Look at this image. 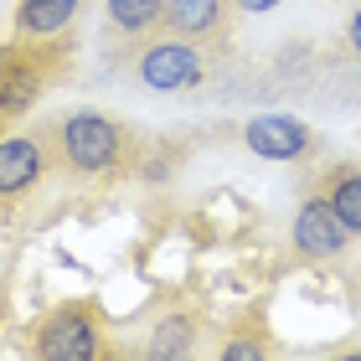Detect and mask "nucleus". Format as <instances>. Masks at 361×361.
<instances>
[{"label": "nucleus", "instance_id": "f257e3e1", "mask_svg": "<svg viewBox=\"0 0 361 361\" xmlns=\"http://www.w3.org/2000/svg\"><path fill=\"white\" fill-rule=\"evenodd\" d=\"M140 155H145L140 135H135L124 119H114V114L73 109L68 119L57 124V166L68 171V176L114 180V176H129V171H135Z\"/></svg>", "mask_w": 361, "mask_h": 361}, {"label": "nucleus", "instance_id": "f03ea898", "mask_svg": "<svg viewBox=\"0 0 361 361\" xmlns=\"http://www.w3.org/2000/svg\"><path fill=\"white\" fill-rule=\"evenodd\" d=\"M73 68V37H11L0 47V114L26 119L42 93Z\"/></svg>", "mask_w": 361, "mask_h": 361}, {"label": "nucleus", "instance_id": "7ed1b4c3", "mask_svg": "<svg viewBox=\"0 0 361 361\" xmlns=\"http://www.w3.org/2000/svg\"><path fill=\"white\" fill-rule=\"evenodd\" d=\"M31 356L42 361H98L109 356V325L98 300H62L47 310L31 336Z\"/></svg>", "mask_w": 361, "mask_h": 361}, {"label": "nucleus", "instance_id": "20e7f679", "mask_svg": "<svg viewBox=\"0 0 361 361\" xmlns=\"http://www.w3.org/2000/svg\"><path fill=\"white\" fill-rule=\"evenodd\" d=\"M129 73L155 93H191L207 83V52L196 42L171 37V31H155L145 47L129 52Z\"/></svg>", "mask_w": 361, "mask_h": 361}, {"label": "nucleus", "instance_id": "39448f33", "mask_svg": "<svg viewBox=\"0 0 361 361\" xmlns=\"http://www.w3.org/2000/svg\"><path fill=\"white\" fill-rule=\"evenodd\" d=\"M160 31L196 42L202 52H227L238 37V6L233 0H160Z\"/></svg>", "mask_w": 361, "mask_h": 361}, {"label": "nucleus", "instance_id": "423d86ee", "mask_svg": "<svg viewBox=\"0 0 361 361\" xmlns=\"http://www.w3.org/2000/svg\"><path fill=\"white\" fill-rule=\"evenodd\" d=\"M52 166H57V124H42L31 135L0 140V196L16 202V196L37 191V180Z\"/></svg>", "mask_w": 361, "mask_h": 361}, {"label": "nucleus", "instance_id": "0eeeda50", "mask_svg": "<svg viewBox=\"0 0 361 361\" xmlns=\"http://www.w3.org/2000/svg\"><path fill=\"white\" fill-rule=\"evenodd\" d=\"M351 243H356V233L331 212V202L320 191H310L305 207L294 212V253L305 264H341L351 253Z\"/></svg>", "mask_w": 361, "mask_h": 361}, {"label": "nucleus", "instance_id": "6e6552de", "mask_svg": "<svg viewBox=\"0 0 361 361\" xmlns=\"http://www.w3.org/2000/svg\"><path fill=\"white\" fill-rule=\"evenodd\" d=\"M243 140H248V150L264 155V160H300V155L315 150V135H310L294 114H258V119H248Z\"/></svg>", "mask_w": 361, "mask_h": 361}, {"label": "nucleus", "instance_id": "1a4fd4ad", "mask_svg": "<svg viewBox=\"0 0 361 361\" xmlns=\"http://www.w3.org/2000/svg\"><path fill=\"white\" fill-rule=\"evenodd\" d=\"M104 21H109L114 62H129V52L160 31V0H104Z\"/></svg>", "mask_w": 361, "mask_h": 361}, {"label": "nucleus", "instance_id": "9d476101", "mask_svg": "<svg viewBox=\"0 0 361 361\" xmlns=\"http://www.w3.org/2000/svg\"><path fill=\"white\" fill-rule=\"evenodd\" d=\"M78 6L83 0H16L11 31L16 37H62V31H73Z\"/></svg>", "mask_w": 361, "mask_h": 361}, {"label": "nucleus", "instance_id": "9b49d317", "mask_svg": "<svg viewBox=\"0 0 361 361\" xmlns=\"http://www.w3.org/2000/svg\"><path fill=\"white\" fill-rule=\"evenodd\" d=\"M315 191L325 196V202H331L336 217L361 238V166H356V160H336V166L320 176V186H315Z\"/></svg>", "mask_w": 361, "mask_h": 361}, {"label": "nucleus", "instance_id": "f8f14e48", "mask_svg": "<svg viewBox=\"0 0 361 361\" xmlns=\"http://www.w3.org/2000/svg\"><path fill=\"white\" fill-rule=\"evenodd\" d=\"M196 315H166L155 325V336H150V356L155 361H176V356H191L196 351Z\"/></svg>", "mask_w": 361, "mask_h": 361}, {"label": "nucleus", "instance_id": "ddd939ff", "mask_svg": "<svg viewBox=\"0 0 361 361\" xmlns=\"http://www.w3.org/2000/svg\"><path fill=\"white\" fill-rule=\"evenodd\" d=\"M269 351H274L269 331L264 336H227L222 341V356H269Z\"/></svg>", "mask_w": 361, "mask_h": 361}, {"label": "nucleus", "instance_id": "4468645a", "mask_svg": "<svg viewBox=\"0 0 361 361\" xmlns=\"http://www.w3.org/2000/svg\"><path fill=\"white\" fill-rule=\"evenodd\" d=\"M346 47H351V57L361 62V6L351 11V21H346Z\"/></svg>", "mask_w": 361, "mask_h": 361}, {"label": "nucleus", "instance_id": "2eb2a0df", "mask_svg": "<svg viewBox=\"0 0 361 361\" xmlns=\"http://www.w3.org/2000/svg\"><path fill=\"white\" fill-rule=\"evenodd\" d=\"M233 6H238V11H274L279 0H233Z\"/></svg>", "mask_w": 361, "mask_h": 361}, {"label": "nucleus", "instance_id": "dca6fc26", "mask_svg": "<svg viewBox=\"0 0 361 361\" xmlns=\"http://www.w3.org/2000/svg\"><path fill=\"white\" fill-rule=\"evenodd\" d=\"M0 124H6V114H0Z\"/></svg>", "mask_w": 361, "mask_h": 361}]
</instances>
